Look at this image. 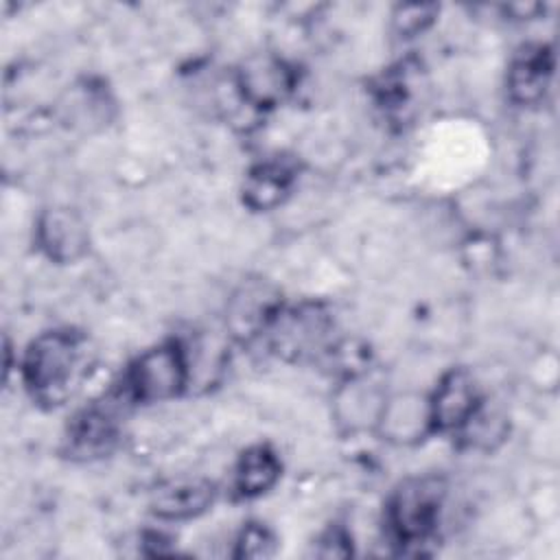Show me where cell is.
I'll return each mask as SVG.
<instances>
[{"instance_id":"cell-6","label":"cell","mask_w":560,"mask_h":560,"mask_svg":"<svg viewBox=\"0 0 560 560\" xmlns=\"http://www.w3.org/2000/svg\"><path fill=\"white\" fill-rule=\"evenodd\" d=\"M295 70L282 57L260 52L247 57L236 70V92L254 109H271L289 98L295 88Z\"/></svg>"},{"instance_id":"cell-17","label":"cell","mask_w":560,"mask_h":560,"mask_svg":"<svg viewBox=\"0 0 560 560\" xmlns=\"http://www.w3.org/2000/svg\"><path fill=\"white\" fill-rule=\"evenodd\" d=\"M350 536L341 525H332L330 529H326L319 540H317V556L324 558H341V556H350L352 553V545H350Z\"/></svg>"},{"instance_id":"cell-14","label":"cell","mask_w":560,"mask_h":560,"mask_svg":"<svg viewBox=\"0 0 560 560\" xmlns=\"http://www.w3.org/2000/svg\"><path fill=\"white\" fill-rule=\"evenodd\" d=\"M295 182V168L284 160L256 164L243 182V201L252 210H271L284 201Z\"/></svg>"},{"instance_id":"cell-15","label":"cell","mask_w":560,"mask_h":560,"mask_svg":"<svg viewBox=\"0 0 560 560\" xmlns=\"http://www.w3.org/2000/svg\"><path fill=\"white\" fill-rule=\"evenodd\" d=\"M236 558H267L276 553V536L262 523H247L234 542Z\"/></svg>"},{"instance_id":"cell-12","label":"cell","mask_w":560,"mask_h":560,"mask_svg":"<svg viewBox=\"0 0 560 560\" xmlns=\"http://www.w3.org/2000/svg\"><path fill=\"white\" fill-rule=\"evenodd\" d=\"M217 497L212 481L203 477H179L160 483L151 492V512L162 521H188L203 514Z\"/></svg>"},{"instance_id":"cell-9","label":"cell","mask_w":560,"mask_h":560,"mask_svg":"<svg viewBox=\"0 0 560 560\" xmlns=\"http://www.w3.org/2000/svg\"><path fill=\"white\" fill-rule=\"evenodd\" d=\"M35 243L48 260L68 265L88 254L90 232L85 221L74 210L48 208L37 219Z\"/></svg>"},{"instance_id":"cell-3","label":"cell","mask_w":560,"mask_h":560,"mask_svg":"<svg viewBox=\"0 0 560 560\" xmlns=\"http://www.w3.org/2000/svg\"><path fill=\"white\" fill-rule=\"evenodd\" d=\"M190 381L188 352L179 341H164L144 350L122 374L114 392L125 405H149L179 396Z\"/></svg>"},{"instance_id":"cell-10","label":"cell","mask_w":560,"mask_h":560,"mask_svg":"<svg viewBox=\"0 0 560 560\" xmlns=\"http://www.w3.org/2000/svg\"><path fill=\"white\" fill-rule=\"evenodd\" d=\"M376 431L383 440L392 444H416L429 433L431 427V411H429V396L420 394H396L385 396V402L376 418Z\"/></svg>"},{"instance_id":"cell-2","label":"cell","mask_w":560,"mask_h":560,"mask_svg":"<svg viewBox=\"0 0 560 560\" xmlns=\"http://www.w3.org/2000/svg\"><path fill=\"white\" fill-rule=\"evenodd\" d=\"M446 501L440 475H418L400 481L385 503V527L394 545L411 549L427 545L438 532Z\"/></svg>"},{"instance_id":"cell-5","label":"cell","mask_w":560,"mask_h":560,"mask_svg":"<svg viewBox=\"0 0 560 560\" xmlns=\"http://www.w3.org/2000/svg\"><path fill=\"white\" fill-rule=\"evenodd\" d=\"M280 311L282 298L271 282L262 278L245 280L228 300L225 326L232 337L252 343L267 335Z\"/></svg>"},{"instance_id":"cell-1","label":"cell","mask_w":560,"mask_h":560,"mask_svg":"<svg viewBox=\"0 0 560 560\" xmlns=\"http://www.w3.org/2000/svg\"><path fill=\"white\" fill-rule=\"evenodd\" d=\"M88 359L85 337L70 328L37 335L22 359V383L33 400L57 407L83 376Z\"/></svg>"},{"instance_id":"cell-16","label":"cell","mask_w":560,"mask_h":560,"mask_svg":"<svg viewBox=\"0 0 560 560\" xmlns=\"http://www.w3.org/2000/svg\"><path fill=\"white\" fill-rule=\"evenodd\" d=\"M438 11L435 4H400L392 15L394 31L400 37H416L433 24Z\"/></svg>"},{"instance_id":"cell-7","label":"cell","mask_w":560,"mask_h":560,"mask_svg":"<svg viewBox=\"0 0 560 560\" xmlns=\"http://www.w3.org/2000/svg\"><path fill=\"white\" fill-rule=\"evenodd\" d=\"M483 405L479 387L468 370L453 368L429 396L433 433H459Z\"/></svg>"},{"instance_id":"cell-13","label":"cell","mask_w":560,"mask_h":560,"mask_svg":"<svg viewBox=\"0 0 560 560\" xmlns=\"http://www.w3.org/2000/svg\"><path fill=\"white\" fill-rule=\"evenodd\" d=\"M282 464L273 448L254 444L245 448L232 470V490L238 499H256L267 494L280 479Z\"/></svg>"},{"instance_id":"cell-8","label":"cell","mask_w":560,"mask_h":560,"mask_svg":"<svg viewBox=\"0 0 560 560\" xmlns=\"http://www.w3.org/2000/svg\"><path fill=\"white\" fill-rule=\"evenodd\" d=\"M122 400L112 392L103 402L79 411L68 427V451L79 457H98L114 448L118 440V413Z\"/></svg>"},{"instance_id":"cell-11","label":"cell","mask_w":560,"mask_h":560,"mask_svg":"<svg viewBox=\"0 0 560 560\" xmlns=\"http://www.w3.org/2000/svg\"><path fill=\"white\" fill-rule=\"evenodd\" d=\"M553 74V55L545 44L523 46L508 68V94L516 105H538Z\"/></svg>"},{"instance_id":"cell-4","label":"cell","mask_w":560,"mask_h":560,"mask_svg":"<svg viewBox=\"0 0 560 560\" xmlns=\"http://www.w3.org/2000/svg\"><path fill=\"white\" fill-rule=\"evenodd\" d=\"M330 328L332 319L328 311L319 304L311 302L295 308L282 306L280 315L262 339H267V346L276 357H282L287 361H300L326 348Z\"/></svg>"}]
</instances>
